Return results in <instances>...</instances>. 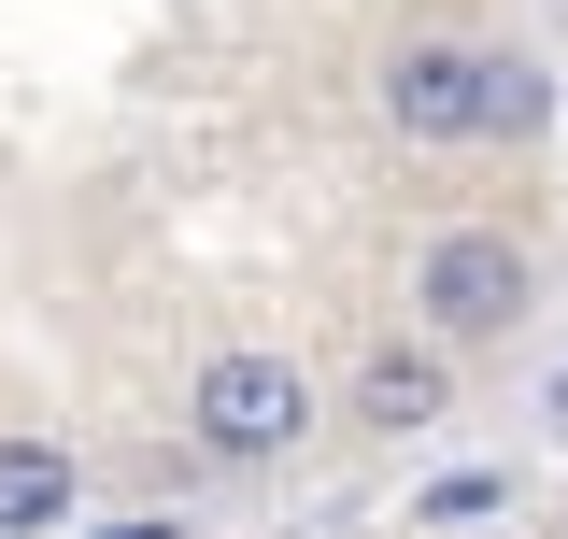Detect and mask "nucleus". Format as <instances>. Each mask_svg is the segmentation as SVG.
<instances>
[{
  "mask_svg": "<svg viewBox=\"0 0 568 539\" xmlns=\"http://www.w3.org/2000/svg\"><path fill=\"white\" fill-rule=\"evenodd\" d=\"M469 71H484V43H398L384 58V114L413 142H469Z\"/></svg>",
  "mask_w": 568,
  "mask_h": 539,
  "instance_id": "nucleus-4",
  "label": "nucleus"
},
{
  "mask_svg": "<svg viewBox=\"0 0 568 539\" xmlns=\"http://www.w3.org/2000/svg\"><path fill=\"white\" fill-rule=\"evenodd\" d=\"M100 539H185V526H171V511H114Z\"/></svg>",
  "mask_w": 568,
  "mask_h": 539,
  "instance_id": "nucleus-8",
  "label": "nucleus"
},
{
  "mask_svg": "<svg viewBox=\"0 0 568 539\" xmlns=\"http://www.w3.org/2000/svg\"><path fill=\"white\" fill-rule=\"evenodd\" d=\"M185 426H200L227 469H256V455H298L313 440V384H298V355H213L200 369V398H185Z\"/></svg>",
  "mask_w": 568,
  "mask_h": 539,
  "instance_id": "nucleus-1",
  "label": "nucleus"
},
{
  "mask_svg": "<svg viewBox=\"0 0 568 539\" xmlns=\"http://www.w3.org/2000/svg\"><path fill=\"white\" fill-rule=\"evenodd\" d=\"M526 284H540V270H526V242H511V227H440V242H426V270H413V313H426L440 340H511Z\"/></svg>",
  "mask_w": 568,
  "mask_h": 539,
  "instance_id": "nucleus-2",
  "label": "nucleus"
},
{
  "mask_svg": "<svg viewBox=\"0 0 568 539\" xmlns=\"http://www.w3.org/2000/svg\"><path fill=\"white\" fill-rule=\"evenodd\" d=\"M540 114H555V71L540 58H484L469 71V142H526Z\"/></svg>",
  "mask_w": 568,
  "mask_h": 539,
  "instance_id": "nucleus-6",
  "label": "nucleus"
},
{
  "mask_svg": "<svg viewBox=\"0 0 568 539\" xmlns=\"http://www.w3.org/2000/svg\"><path fill=\"white\" fill-rule=\"evenodd\" d=\"M484 511H497V482H484V469H455V482H426V526H484Z\"/></svg>",
  "mask_w": 568,
  "mask_h": 539,
  "instance_id": "nucleus-7",
  "label": "nucleus"
},
{
  "mask_svg": "<svg viewBox=\"0 0 568 539\" xmlns=\"http://www.w3.org/2000/svg\"><path fill=\"white\" fill-rule=\"evenodd\" d=\"M455 411V369H440V340H369L355 355V426H384V440H413Z\"/></svg>",
  "mask_w": 568,
  "mask_h": 539,
  "instance_id": "nucleus-3",
  "label": "nucleus"
},
{
  "mask_svg": "<svg viewBox=\"0 0 568 539\" xmlns=\"http://www.w3.org/2000/svg\"><path fill=\"white\" fill-rule=\"evenodd\" d=\"M71 497H85V469H71L58 440H0V539H58Z\"/></svg>",
  "mask_w": 568,
  "mask_h": 539,
  "instance_id": "nucleus-5",
  "label": "nucleus"
}]
</instances>
